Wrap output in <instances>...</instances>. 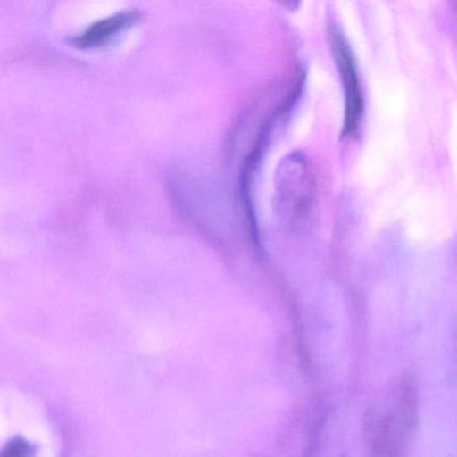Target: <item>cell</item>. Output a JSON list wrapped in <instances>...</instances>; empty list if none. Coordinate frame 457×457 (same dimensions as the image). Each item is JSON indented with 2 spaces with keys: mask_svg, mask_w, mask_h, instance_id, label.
<instances>
[{
  "mask_svg": "<svg viewBox=\"0 0 457 457\" xmlns=\"http://www.w3.org/2000/svg\"><path fill=\"white\" fill-rule=\"evenodd\" d=\"M330 46L339 77H341L342 87H344L345 116L342 136L353 137L360 130L363 109H365L360 71H358L357 61L349 42L336 26L330 29Z\"/></svg>",
  "mask_w": 457,
  "mask_h": 457,
  "instance_id": "obj_1",
  "label": "cell"
},
{
  "mask_svg": "<svg viewBox=\"0 0 457 457\" xmlns=\"http://www.w3.org/2000/svg\"><path fill=\"white\" fill-rule=\"evenodd\" d=\"M417 421L416 389L405 382L400 405L378 422L371 441V457H401Z\"/></svg>",
  "mask_w": 457,
  "mask_h": 457,
  "instance_id": "obj_2",
  "label": "cell"
},
{
  "mask_svg": "<svg viewBox=\"0 0 457 457\" xmlns=\"http://www.w3.org/2000/svg\"><path fill=\"white\" fill-rule=\"evenodd\" d=\"M138 18H140V14L135 10L117 12L112 17L93 23L81 36L73 39V44L81 49L104 46L111 42L117 34L137 22Z\"/></svg>",
  "mask_w": 457,
  "mask_h": 457,
  "instance_id": "obj_3",
  "label": "cell"
},
{
  "mask_svg": "<svg viewBox=\"0 0 457 457\" xmlns=\"http://www.w3.org/2000/svg\"><path fill=\"white\" fill-rule=\"evenodd\" d=\"M0 457H33V451L25 441H14L0 452Z\"/></svg>",
  "mask_w": 457,
  "mask_h": 457,
  "instance_id": "obj_4",
  "label": "cell"
}]
</instances>
